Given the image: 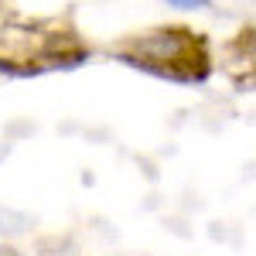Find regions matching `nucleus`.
I'll use <instances>...</instances> for the list:
<instances>
[{
    "label": "nucleus",
    "mask_w": 256,
    "mask_h": 256,
    "mask_svg": "<svg viewBox=\"0 0 256 256\" xmlns=\"http://www.w3.org/2000/svg\"><path fill=\"white\" fill-rule=\"evenodd\" d=\"M113 55L130 68L150 72L158 79L195 86L212 76V52L208 41L192 28L181 24H164L150 31H137L130 38L113 44Z\"/></svg>",
    "instance_id": "f257e3e1"
},
{
    "label": "nucleus",
    "mask_w": 256,
    "mask_h": 256,
    "mask_svg": "<svg viewBox=\"0 0 256 256\" xmlns=\"http://www.w3.org/2000/svg\"><path fill=\"white\" fill-rule=\"evenodd\" d=\"M89 58V48L76 31L62 28H0V72L7 76H41L55 68H76Z\"/></svg>",
    "instance_id": "f03ea898"
},
{
    "label": "nucleus",
    "mask_w": 256,
    "mask_h": 256,
    "mask_svg": "<svg viewBox=\"0 0 256 256\" xmlns=\"http://www.w3.org/2000/svg\"><path fill=\"white\" fill-rule=\"evenodd\" d=\"M171 7H181V10H198V7H208L212 0H164Z\"/></svg>",
    "instance_id": "7ed1b4c3"
}]
</instances>
